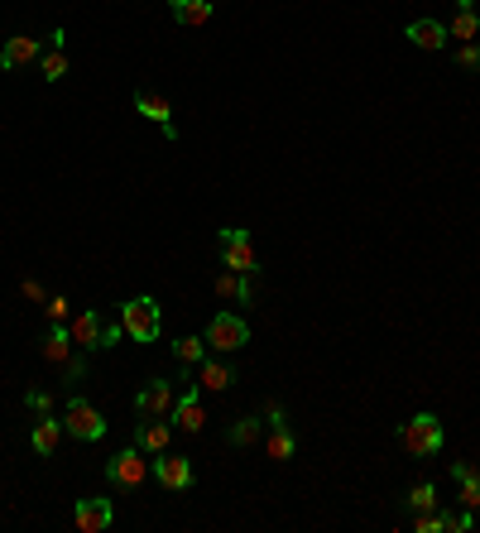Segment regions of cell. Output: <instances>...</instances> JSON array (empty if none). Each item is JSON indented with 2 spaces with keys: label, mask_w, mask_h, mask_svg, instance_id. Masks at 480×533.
<instances>
[{
  "label": "cell",
  "mask_w": 480,
  "mask_h": 533,
  "mask_svg": "<svg viewBox=\"0 0 480 533\" xmlns=\"http://www.w3.org/2000/svg\"><path fill=\"white\" fill-rule=\"evenodd\" d=\"M442 533H471L476 529V509H437Z\"/></svg>",
  "instance_id": "obj_26"
},
{
  "label": "cell",
  "mask_w": 480,
  "mask_h": 533,
  "mask_svg": "<svg viewBox=\"0 0 480 533\" xmlns=\"http://www.w3.org/2000/svg\"><path fill=\"white\" fill-rule=\"evenodd\" d=\"M154 481L164 490H192V457L183 452H159L154 457Z\"/></svg>",
  "instance_id": "obj_15"
},
{
  "label": "cell",
  "mask_w": 480,
  "mask_h": 533,
  "mask_svg": "<svg viewBox=\"0 0 480 533\" xmlns=\"http://www.w3.org/2000/svg\"><path fill=\"white\" fill-rule=\"evenodd\" d=\"M178 404V380H149V385L135 394V413L140 418H168Z\"/></svg>",
  "instance_id": "obj_9"
},
{
  "label": "cell",
  "mask_w": 480,
  "mask_h": 533,
  "mask_svg": "<svg viewBox=\"0 0 480 533\" xmlns=\"http://www.w3.org/2000/svg\"><path fill=\"white\" fill-rule=\"evenodd\" d=\"M452 63H456V68H466V73H480V44H476V39H471V44H456Z\"/></svg>",
  "instance_id": "obj_29"
},
{
  "label": "cell",
  "mask_w": 480,
  "mask_h": 533,
  "mask_svg": "<svg viewBox=\"0 0 480 533\" xmlns=\"http://www.w3.org/2000/svg\"><path fill=\"white\" fill-rule=\"evenodd\" d=\"M63 39H68V34L53 29L44 53H39V77H44V82H63V77H68V49H63Z\"/></svg>",
  "instance_id": "obj_18"
},
{
  "label": "cell",
  "mask_w": 480,
  "mask_h": 533,
  "mask_svg": "<svg viewBox=\"0 0 480 533\" xmlns=\"http://www.w3.org/2000/svg\"><path fill=\"white\" fill-rule=\"evenodd\" d=\"M216 250H221V265L240 269V274H255L260 279V255H255V241L245 226H221L216 231Z\"/></svg>",
  "instance_id": "obj_5"
},
{
  "label": "cell",
  "mask_w": 480,
  "mask_h": 533,
  "mask_svg": "<svg viewBox=\"0 0 480 533\" xmlns=\"http://www.w3.org/2000/svg\"><path fill=\"white\" fill-rule=\"evenodd\" d=\"M44 313H48V322H68V317H72V298H68V293H53V298L44 303Z\"/></svg>",
  "instance_id": "obj_30"
},
{
  "label": "cell",
  "mask_w": 480,
  "mask_h": 533,
  "mask_svg": "<svg viewBox=\"0 0 480 533\" xmlns=\"http://www.w3.org/2000/svg\"><path fill=\"white\" fill-rule=\"evenodd\" d=\"M452 481L461 485V509H480V471L476 466H466V461H452Z\"/></svg>",
  "instance_id": "obj_24"
},
{
  "label": "cell",
  "mask_w": 480,
  "mask_h": 533,
  "mask_svg": "<svg viewBox=\"0 0 480 533\" xmlns=\"http://www.w3.org/2000/svg\"><path fill=\"white\" fill-rule=\"evenodd\" d=\"M72 524L82 533H101L116 524V505L106 500V495H82L77 505H72Z\"/></svg>",
  "instance_id": "obj_10"
},
{
  "label": "cell",
  "mask_w": 480,
  "mask_h": 533,
  "mask_svg": "<svg viewBox=\"0 0 480 533\" xmlns=\"http://www.w3.org/2000/svg\"><path fill=\"white\" fill-rule=\"evenodd\" d=\"M236 365L226 361V356H202V389H212V394H226V389L236 385Z\"/></svg>",
  "instance_id": "obj_22"
},
{
  "label": "cell",
  "mask_w": 480,
  "mask_h": 533,
  "mask_svg": "<svg viewBox=\"0 0 480 533\" xmlns=\"http://www.w3.org/2000/svg\"><path fill=\"white\" fill-rule=\"evenodd\" d=\"M264 452H269V461H293V452H298L293 423H288L279 399H264Z\"/></svg>",
  "instance_id": "obj_6"
},
{
  "label": "cell",
  "mask_w": 480,
  "mask_h": 533,
  "mask_svg": "<svg viewBox=\"0 0 480 533\" xmlns=\"http://www.w3.org/2000/svg\"><path fill=\"white\" fill-rule=\"evenodd\" d=\"M168 423H178V433H202L207 409H202V385H183L178 389V404L168 413Z\"/></svg>",
  "instance_id": "obj_14"
},
{
  "label": "cell",
  "mask_w": 480,
  "mask_h": 533,
  "mask_svg": "<svg viewBox=\"0 0 480 533\" xmlns=\"http://www.w3.org/2000/svg\"><path fill=\"white\" fill-rule=\"evenodd\" d=\"M39 53H44V39L34 34H15L0 44V68L5 73H24V68H39Z\"/></svg>",
  "instance_id": "obj_11"
},
{
  "label": "cell",
  "mask_w": 480,
  "mask_h": 533,
  "mask_svg": "<svg viewBox=\"0 0 480 533\" xmlns=\"http://www.w3.org/2000/svg\"><path fill=\"white\" fill-rule=\"evenodd\" d=\"M226 442H231V447H260L264 442V418H255V413L236 418V423L226 428Z\"/></svg>",
  "instance_id": "obj_25"
},
{
  "label": "cell",
  "mask_w": 480,
  "mask_h": 533,
  "mask_svg": "<svg viewBox=\"0 0 480 533\" xmlns=\"http://www.w3.org/2000/svg\"><path fill=\"white\" fill-rule=\"evenodd\" d=\"M404 505L408 509H437V505H442V495H437V485H432V481H418L413 490H408Z\"/></svg>",
  "instance_id": "obj_27"
},
{
  "label": "cell",
  "mask_w": 480,
  "mask_h": 533,
  "mask_svg": "<svg viewBox=\"0 0 480 533\" xmlns=\"http://www.w3.org/2000/svg\"><path fill=\"white\" fill-rule=\"evenodd\" d=\"M245 341H250V322H245V317L231 313V308L212 313V322H207V346H212L216 356H236Z\"/></svg>",
  "instance_id": "obj_8"
},
{
  "label": "cell",
  "mask_w": 480,
  "mask_h": 533,
  "mask_svg": "<svg viewBox=\"0 0 480 533\" xmlns=\"http://www.w3.org/2000/svg\"><path fill=\"white\" fill-rule=\"evenodd\" d=\"M173 356H178V385H192V370L202 365V337H178Z\"/></svg>",
  "instance_id": "obj_23"
},
{
  "label": "cell",
  "mask_w": 480,
  "mask_h": 533,
  "mask_svg": "<svg viewBox=\"0 0 480 533\" xmlns=\"http://www.w3.org/2000/svg\"><path fill=\"white\" fill-rule=\"evenodd\" d=\"M144 457H149V452L135 447V442L120 447L116 457L106 461V481L116 485V490H140V485L149 481V471H154V461H144Z\"/></svg>",
  "instance_id": "obj_7"
},
{
  "label": "cell",
  "mask_w": 480,
  "mask_h": 533,
  "mask_svg": "<svg viewBox=\"0 0 480 533\" xmlns=\"http://www.w3.org/2000/svg\"><path fill=\"white\" fill-rule=\"evenodd\" d=\"M135 447H144L149 457H159L173 447V428H168V418H140L135 423Z\"/></svg>",
  "instance_id": "obj_19"
},
{
  "label": "cell",
  "mask_w": 480,
  "mask_h": 533,
  "mask_svg": "<svg viewBox=\"0 0 480 533\" xmlns=\"http://www.w3.org/2000/svg\"><path fill=\"white\" fill-rule=\"evenodd\" d=\"M106 428H111V423H106V413L96 409V404H87V399L72 389L68 409H63V433H68L72 442H101Z\"/></svg>",
  "instance_id": "obj_4"
},
{
  "label": "cell",
  "mask_w": 480,
  "mask_h": 533,
  "mask_svg": "<svg viewBox=\"0 0 480 533\" xmlns=\"http://www.w3.org/2000/svg\"><path fill=\"white\" fill-rule=\"evenodd\" d=\"M216 298L226 303V308H250L255 303V274H240V269H226L221 265V274H216Z\"/></svg>",
  "instance_id": "obj_12"
},
{
  "label": "cell",
  "mask_w": 480,
  "mask_h": 533,
  "mask_svg": "<svg viewBox=\"0 0 480 533\" xmlns=\"http://www.w3.org/2000/svg\"><path fill=\"white\" fill-rule=\"evenodd\" d=\"M68 332H72V341H77L82 351H106V346H116V341L125 337L120 317H116V322H106V317L96 313V308H82V313H72V317H68Z\"/></svg>",
  "instance_id": "obj_3"
},
{
  "label": "cell",
  "mask_w": 480,
  "mask_h": 533,
  "mask_svg": "<svg viewBox=\"0 0 480 533\" xmlns=\"http://www.w3.org/2000/svg\"><path fill=\"white\" fill-rule=\"evenodd\" d=\"M39 351H44V361H48V365H58V370H63V365H68L72 356H77V351H82V346H77V341H72L68 322H48L44 341H39Z\"/></svg>",
  "instance_id": "obj_17"
},
{
  "label": "cell",
  "mask_w": 480,
  "mask_h": 533,
  "mask_svg": "<svg viewBox=\"0 0 480 533\" xmlns=\"http://www.w3.org/2000/svg\"><path fill=\"white\" fill-rule=\"evenodd\" d=\"M20 293H24V298H29V303H39V308H44V303H48V289H44V284H39V279H24V284H20Z\"/></svg>",
  "instance_id": "obj_33"
},
{
  "label": "cell",
  "mask_w": 480,
  "mask_h": 533,
  "mask_svg": "<svg viewBox=\"0 0 480 533\" xmlns=\"http://www.w3.org/2000/svg\"><path fill=\"white\" fill-rule=\"evenodd\" d=\"M63 418H53V413H39L34 418V433H29V447L39 452V457H53L58 447H63Z\"/></svg>",
  "instance_id": "obj_20"
},
{
  "label": "cell",
  "mask_w": 480,
  "mask_h": 533,
  "mask_svg": "<svg viewBox=\"0 0 480 533\" xmlns=\"http://www.w3.org/2000/svg\"><path fill=\"white\" fill-rule=\"evenodd\" d=\"M120 327H125V337L130 341H159L164 337V308H159V298L154 293H140V298H130V303H120L116 308Z\"/></svg>",
  "instance_id": "obj_1"
},
{
  "label": "cell",
  "mask_w": 480,
  "mask_h": 533,
  "mask_svg": "<svg viewBox=\"0 0 480 533\" xmlns=\"http://www.w3.org/2000/svg\"><path fill=\"white\" fill-rule=\"evenodd\" d=\"M168 15H173L178 25L202 29V25H212V15H216V0H168Z\"/></svg>",
  "instance_id": "obj_21"
},
{
  "label": "cell",
  "mask_w": 480,
  "mask_h": 533,
  "mask_svg": "<svg viewBox=\"0 0 480 533\" xmlns=\"http://www.w3.org/2000/svg\"><path fill=\"white\" fill-rule=\"evenodd\" d=\"M413 533H442L437 509H413Z\"/></svg>",
  "instance_id": "obj_31"
},
{
  "label": "cell",
  "mask_w": 480,
  "mask_h": 533,
  "mask_svg": "<svg viewBox=\"0 0 480 533\" xmlns=\"http://www.w3.org/2000/svg\"><path fill=\"white\" fill-rule=\"evenodd\" d=\"M135 116H144V121L159 125V130H164V140H178V125H173V106H168V97H159L154 87H135Z\"/></svg>",
  "instance_id": "obj_13"
},
{
  "label": "cell",
  "mask_w": 480,
  "mask_h": 533,
  "mask_svg": "<svg viewBox=\"0 0 480 533\" xmlns=\"http://www.w3.org/2000/svg\"><path fill=\"white\" fill-rule=\"evenodd\" d=\"M87 356H92V351H77V356H72V361L63 365V370H58V375H63V389H68V394H72L77 385H82V380H87Z\"/></svg>",
  "instance_id": "obj_28"
},
{
  "label": "cell",
  "mask_w": 480,
  "mask_h": 533,
  "mask_svg": "<svg viewBox=\"0 0 480 533\" xmlns=\"http://www.w3.org/2000/svg\"><path fill=\"white\" fill-rule=\"evenodd\" d=\"M404 39L413 44V49H423V53H442L452 34H447V25H442V20H432V15H418V20H408Z\"/></svg>",
  "instance_id": "obj_16"
},
{
  "label": "cell",
  "mask_w": 480,
  "mask_h": 533,
  "mask_svg": "<svg viewBox=\"0 0 480 533\" xmlns=\"http://www.w3.org/2000/svg\"><path fill=\"white\" fill-rule=\"evenodd\" d=\"M399 447H404L408 457H418V461H428L437 457L442 447H447V433H442V418L437 413H413L408 423H399Z\"/></svg>",
  "instance_id": "obj_2"
},
{
  "label": "cell",
  "mask_w": 480,
  "mask_h": 533,
  "mask_svg": "<svg viewBox=\"0 0 480 533\" xmlns=\"http://www.w3.org/2000/svg\"><path fill=\"white\" fill-rule=\"evenodd\" d=\"M24 404H29V413L39 418V413H53V394H48V389H29V394H24Z\"/></svg>",
  "instance_id": "obj_32"
}]
</instances>
